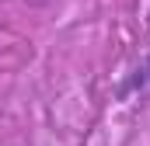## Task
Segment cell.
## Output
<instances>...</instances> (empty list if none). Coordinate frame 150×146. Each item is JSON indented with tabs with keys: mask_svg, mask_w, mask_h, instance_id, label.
<instances>
[{
	"mask_svg": "<svg viewBox=\"0 0 150 146\" xmlns=\"http://www.w3.org/2000/svg\"><path fill=\"white\" fill-rule=\"evenodd\" d=\"M136 87H147L150 91V56L143 59V66L136 70Z\"/></svg>",
	"mask_w": 150,
	"mask_h": 146,
	"instance_id": "6da1fadb",
	"label": "cell"
}]
</instances>
